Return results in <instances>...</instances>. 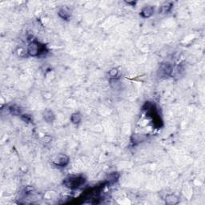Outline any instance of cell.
<instances>
[{
    "label": "cell",
    "instance_id": "obj_1",
    "mask_svg": "<svg viewBox=\"0 0 205 205\" xmlns=\"http://www.w3.org/2000/svg\"><path fill=\"white\" fill-rule=\"evenodd\" d=\"M29 40L27 46V52L28 56L31 57H39L41 55H46L48 52V50L45 44L41 43L35 39H31Z\"/></svg>",
    "mask_w": 205,
    "mask_h": 205
},
{
    "label": "cell",
    "instance_id": "obj_2",
    "mask_svg": "<svg viewBox=\"0 0 205 205\" xmlns=\"http://www.w3.org/2000/svg\"><path fill=\"white\" fill-rule=\"evenodd\" d=\"M86 182V178L82 175H71L63 179V184L66 188L77 189L83 186Z\"/></svg>",
    "mask_w": 205,
    "mask_h": 205
},
{
    "label": "cell",
    "instance_id": "obj_3",
    "mask_svg": "<svg viewBox=\"0 0 205 205\" xmlns=\"http://www.w3.org/2000/svg\"><path fill=\"white\" fill-rule=\"evenodd\" d=\"M173 66L168 62H163L159 66L157 69L156 75L160 79H166L171 77L172 73Z\"/></svg>",
    "mask_w": 205,
    "mask_h": 205
},
{
    "label": "cell",
    "instance_id": "obj_4",
    "mask_svg": "<svg viewBox=\"0 0 205 205\" xmlns=\"http://www.w3.org/2000/svg\"><path fill=\"white\" fill-rule=\"evenodd\" d=\"M70 163V158L65 154H60L55 158L52 161V163L55 167H66Z\"/></svg>",
    "mask_w": 205,
    "mask_h": 205
},
{
    "label": "cell",
    "instance_id": "obj_5",
    "mask_svg": "<svg viewBox=\"0 0 205 205\" xmlns=\"http://www.w3.org/2000/svg\"><path fill=\"white\" fill-rule=\"evenodd\" d=\"M43 120H45L46 123H48V124L53 123L55 120V113L53 112V111L49 108L44 110L43 113Z\"/></svg>",
    "mask_w": 205,
    "mask_h": 205
},
{
    "label": "cell",
    "instance_id": "obj_6",
    "mask_svg": "<svg viewBox=\"0 0 205 205\" xmlns=\"http://www.w3.org/2000/svg\"><path fill=\"white\" fill-rule=\"evenodd\" d=\"M155 13V7L153 6H146L141 10L140 15L144 19L152 17Z\"/></svg>",
    "mask_w": 205,
    "mask_h": 205
},
{
    "label": "cell",
    "instance_id": "obj_7",
    "mask_svg": "<svg viewBox=\"0 0 205 205\" xmlns=\"http://www.w3.org/2000/svg\"><path fill=\"white\" fill-rule=\"evenodd\" d=\"M58 15L63 20H69L71 19V11L66 8H62V9L59 10Z\"/></svg>",
    "mask_w": 205,
    "mask_h": 205
},
{
    "label": "cell",
    "instance_id": "obj_8",
    "mask_svg": "<svg viewBox=\"0 0 205 205\" xmlns=\"http://www.w3.org/2000/svg\"><path fill=\"white\" fill-rule=\"evenodd\" d=\"M70 120L73 124L78 125L82 121V115L80 114V112H75V113H73V114L71 116Z\"/></svg>",
    "mask_w": 205,
    "mask_h": 205
},
{
    "label": "cell",
    "instance_id": "obj_9",
    "mask_svg": "<svg viewBox=\"0 0 205 205\" xmlns=\"http://www.w3.org/2000/svg\"><path fill=\"white\" fill-rule=\"evenodd\" d=\"M178 202L179 198L177 197L175 195H174V194H170V195H167V196H166L165 203H167V204L174 205L178 203Z\"/></svg>",
    "mask_w": 205,
    "mask_h": 205
},
{
    "label": "cell",
    "instance_id": "obj_10",
    "mask_svg": "<svg viewBox=\"0 0 205 205\" xmlns=\"http://www.w3.org/2000/svg\"><path fill=\"white\" fill-rule=\"evenodd\" d=\"M173 6V3L171 2H165V3H163L160 8V14H165V13H168L171 10Z\"/></svg>",
    "mask_w": 205,
    "mask_h": 205
},
{
    "label": "cell",
    "instance_id": "obj_11",
    "mask_svg": "<svg viewBox=\"0 0 205 205\" xmlns=\"http://www.w3.org/2000/svg\"><path fill=\"white\" fill-rule=\"evenodd\" d=\"M8 110L11 112V114L13 116H21V110L19 108V107L17 105H11L8 107Z\"/></svg>",
    "mask_w": 205,
    "mask_h": 205
},
{
    "label": "cell",
    "instance_id": "obj_12",
    "mask_svg": "<svg viewBox=\"0 0 205 205\" xmlns=\"http://www.w3.org/2000/svg\"><path fill=\"white\" fill-rule=\"evenodd\" d=\"M108 75L110 77L111 80H116L118 76H119V70L118 68H112L108 72Z\"/></svg>",
    "mask_w": 205,
    "mask_h": 205
},
{
    "label": "cell",
    "instance_id": "obj_13",
    "mask_svg": "<svg viewBox=\"0 0 205 205\" xmlns=\"http://www.w3.org/2000/svg\"><path fill=\"white\" fill-rule=\"evenodd\" d=\"M51 140H52V138L50 135H45V136L43 137L42 139V141L44 144H49L51 142Z\"/></svg>",
    "mask_w": 205,
    "mask_h": 205
},
{
    "label": "cell",
    "instance_id": "obj_14",
    "mask_svg": "<svg viewBox=\"0 0 205 205\" xmlns=\"http://www.w3.org/2000/svg\"><path fill=\"white\" fill-rule=\"evenodd\" d=\"M17 53H18V55H19V56H20V57H24L25 55H27V51L23 50V48H19V49H18Z\"/></svg>",
    "mask_w": 205,
    "mask_h": 205
},
{
    "label": "cell",
    "instance_id": "obj_15",
    "mask_svg": "<svg viewBox=\"0 0 205 205\" xmlns=\"http://www.w3.org/2000/svg\"><path fill=\"white\" fill-rule=\"evenodd\" d=\"M21 118L22 120H24L25 122H30L31 121V116L28 114H24V115H21Z\"/></svg>",
    "mask_w": 205,
    "mask_h": 205
}]
</instances>
